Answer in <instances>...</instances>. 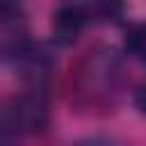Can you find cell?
<instances>
[{
  "label": "cell",
  "instance_id": "1",
  "mask_svg": "<svg viewBox=\"0 0 146 146\" xmlns=\"http://www.w3.org/2000/svg\"><path fill=\"white\" fill-rule=\"evenodd\" d=\"M5 123L14 132H41L48 125V105L39 94H25L11 103Z\"/></svg>",
  "mask_w": 146,
  "mask_h": 146
},
{
  "label": "cell",
  "instance_id": "2",
  "mask_svg": "<svg viewBox=\"0 0 146 146\" xmlns=\"http://www.w3.org/2000/svg\"><path fill=\"white\" fill-rule=\"evenodd\" d=\"M87 23V11L80 5H62L52 16V34L59 43H73Z\"/></svg>",
  "mask_w": 146,
  "mask_h": 146
},
{
  "label": "cell",
  "instance_id": "3",
  "mask_svg": "<svg viewBox=\"0 0 146 146\" xmlns=\"http://www.w3.org/2000/svg\"><path fill=\"white\" fill-rule=\"evenodd\" d=\"M125 50L135 59L146 62V23H132L125 30Z\"/></svg>",
  "mask_w": 146,
  "mask_h": 146
},
{
  "label": "cell",
  "instance_id": "4",
  "mask_svg": "<svg viewBox=\"0 0 146 146\" xmlns=\"http://www.w3.org/2000/svg\"><path fill=\"white\" fill-rule=\"evenodd\" d=\"M71 146H125V144L110 135H91V137H82V139L73 141Z\"/></svg>",
  "mask_w": 146,
  "mask_h": 146
},
{
  "label": "cell",
  "instance_id": "5",
  "mask_svg": "<svg viewBox=\"0 0 146 146\" xmlns=\"http://www.w3.org/2000/svg\"><path fill=\"white\" fill-rule=\"evenodd\" d=\"M135 103H137V107L146 114V87H141L139 91H137V96H135Z\"/></svg>",
  "mask_w": 146,
  "mask_h": 146
}]
</instances>
